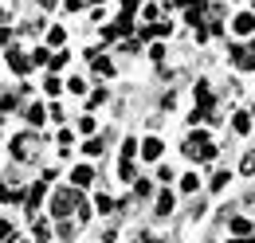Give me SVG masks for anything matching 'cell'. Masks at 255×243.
<instances>
[{
  "label": "cell",
  "instance_id": "e575fe53",
  "mask_svg": "<svg viewBox=\"0 0 255 243\" xmlns=\"http://www.w3.org/2000/svg\"><path fill=\"white\" fill-rule=\"evenodd\" d=\"M8 39H12V31H8L4 24H0V43H8Z\"/></svg>",
  "mask_w": 255,
  "mask_h": 243
},
{
  "label": "cell",
  "instance_id": "4fadbf2b",
  "mask_svg": "<svg viewBox=\"0 0 255 243\" xmlns=\"http://www.w3.org/2000/svg\"><path fill=\"white\" fill-rule=\"evenodd\" d=\"M24 114H28V122H32V125H43V114H47V110H43L39 102H32V106H28Z\"/></svg>",
  "mask_w": 255,
  "mask_h": 243
},
{
  "label": "cell",
  "instance_id": "ac0fdd59",
  "mask_svg": "<svg viewBox=\"0 0 255 243\" xmlns=\"http://www.w3.org/2000/svg\"><path fill=\"white\" fill-rule=\"evenodd\" d=\"M95 208H98V212H102V216H106V212H114L118 204H114V200H110V196L102 192V196H98V200H95Z\"/></svg>",
  "mask_w": 255,
  "mask_h": 243
},
{
  "label": "cell",
  "instance_id": "8d00e7d4",
  "mask_svg": "<svg viewBox=\"0 0 255 243\" xmlns=\"http://www.w3.org/2000/svg\"><path fill=\"white\" fill-rule=\"evenodd\" d=\"M39 4H43V8H55V0H39Z\"/></svg>",
  "mask_w": 255,
  "mask_h": 243
},
{
  "label": "cell",
  "instance_id": "ffe728a7",
  "mask_svg": "<svg viewBox=\"0 0 255 243\" xmlns=\"http://www.w3.org/2000/svg\"><path fill=\"white\" fill-rule=\"evenodd\" d=\"M83 153H87V157H98V153H102V137H91V141L83 145Z\"/></svg>",
  "mask_w": 255,
  "mask_h": 243
},
{
  "label": "cell",
  "instance_id": "74e56055",
  "mask_svg": "<svg viewBox=\"0 0 255 243\" xmlns=\"http://www.w3.org/2000/svg\"><path fill=\"white\" fill-rule=\"evenodd\" d=\"M224 243H255V240H224Z\"/></svg>",
  "mask_w": 255,
  "mask_h": 243
},
{
  "label": "cell",
  "instance_id": "9a60e30c",
  "mask_svg": "<svg viewBox=\"0 0 255 243\" xmlns=\"http://www.w3.org/2000/svg\"><path fill=\"white\" fill-rule=\"evenodd\" d=\"M118 177H122V181H133V161H129V157L118 161Z\"/></svg>",
  "mask_w": 255,
  "mask_h": 243
},
{
  "label": "cell",
  "instance_id": "5bb4252c",
  "mask_svg": "<svg viewBox=\"0 0 255 243\" xmlns=\"http://www.w3.org/2000/svg\"><path fill=\"white\" fill-rule=\"evenodd\" d=\"M232 129H236V133H248V129H252V114H236V118H232Z\"/></svg>",
  "mask_w": 255,
  "mask_h": 243
},
{
  "label": "cell",
  "instance_id": "1f68e13d",
  "mask_svg": "<svg viewBox=\"0 0 255 243\" xmlns=\"http://www.w3.org/2000/svg\"><path fill=\"white\" fill-rule=\"evenodd\" d=\"M137 8H141V0H122V12H129V16H133Z\"/></svg>",
  "mask_w": 255,
  "mask_h": 243
},
{
  "label": "cell",
  "instance_id": "d590c367",
  "mask_svg": "<svg viewBox=\"0 0 255 243\" xmlns=\"http://www.w3.org/2000/svg\"><path fill=\"white\" fill-rule=\"evenodd\" d=\"M8 196H12V192H8V184L0 181V200H8Z\"/></svg>",
  "mask_w": 255,
  "mask_h": 243
},
{
  "label": "cell",
  "instance_id": "836d02e7",
  "mask_svg": "<svg viewBox=\"0 0 255 243\" xmlns=\"http://www.w3.org/2000/svg\"><path fill=\"white\" fill-rule=\"evenodd\" d=\"M63 4H67V12H79V8L87 4V0H63Z\"/></svg>",
  "mask_w": 255,
  "mask_h": 243
},
{
  "label": "cell",
  "instance_id": "30bf717a",
  "mask_svg": "<svg viewBox=\"0 0 255 243\" xmlns=\"http://www.w3.org/2000/svg\"><path fill=\"white\" fill-rule=\"evenodd\" d=\"M91 67H95L98 79H110V75H114V63L106 59V55H95V59H91Z\"/></svg>",
  "mask_w": 255,
  "mask_h": 243
},
{
  "label": "cell",
  "instance_id": "d6986e66",
  "mask_svg": "<svg viewBox=\"0 0 255 243\" xmlns=\"http://www.w3.org/2000/svg\"><path fill=\"white\" fill-rule=\"evenodd\" d=\"M32 63H35V67H47V63H51L47 47H35V51H32Z\"/></svg>",
  "mask_w": 255,
  "mask_h": 243
},
{
  "label": "cell",
  "instance_id": "277c9868",
  "mask_svg": "<svg viewBox=\"0 0 255 243\" xmlns=\"http://www.w3.org/2000/svg\"><path fill=\"white\" fill-rule=\"evenodd\" d=\"M232 31L244 35V39L255 35V12H236V16H232Z\"/></svg>",
  "mask_w": 255,
  "mask_h": 243
},
{
  "label": "cell",
  "instance_id": "e0dca14e",
  "mask_svg": "<svg viewBox=\"0 0 255 243\" xmlns=\"http://www.w3.org/2000/svg\"><path fill=\"white\" fill-rule=\"evenodd\" d=\"M16 106H20V98H16V94L0 91V110H16Z\"/></svg>",
  "mask_w": 255,
  "mask_h": 243
},
{
  "label": "cell",
  "instance_id": "7a4b0ae2",
  "mask_svg": "<svg viewBox=\"0 0 255 243\" xmlns=\"http://www.w3.org/2000/svg\"><path fill=\"white\" fill-rule=\"evenodd\" d=\"M228 59L236 71H255V47L252 43H232L228 47Z\"/></svg>",
  "mask_w": 255,
  "mask_h": 243
},
{
  "label": "cell",
  "instance_id": "4316f807",
  "mask_svg": "<svg viewBox=\"0 0 255 243\" xmlns=\"http://www.w3.org/2000/svg\"><path fill=\"white\" fill-rule=\"evenodd\" d=\"M240 173H255V153H248V157L240 161Z\"/></svg>",
  "mask_w": 255,
  "mask_h": 243
},
{
  "label": "cell",
  "instance_id": "6da1fadb",
  "mask_svg": "<svg viewBox=\"0 0 255 243\" xmlns=\"http://www.w3.org/2000/svg\"><path fill=\"white\" fill-rule=\"evenodd\" d=\"M71 208H79V192H75V188H59V192L51 196V216H55V220H67Z\"/></svg>",
  "mask_w": 255,
  "mask_h": 243
},
{
  "label": "cell",
  "instance_id": "484cf974",
  "mask_svg": "<svg viewBox=\"0 0 255 243\" xmlns=\"http://www.w3.org/2000/svg\"><path fill=\"white\" fill-rule=\"evenodd\" d=\"M79 129H83V133H95V118H91V114H83V118H79Z\"/></svg>",
  "mask_w": 255,
  "mask_h": 243
},
{
  "label": "cell",
  "instance_id": "f35d334b",
  "mask_svg": "<svg viewBox=\"0 0 255 243\" xmlns=\"http://www.w3.org/2000/svg\"><path fill=\"white\" fill-rule=\"evenodd\" d=\"M87 4H102V0H87Z\"/></svg>",
  "mask_w": 255,
  "mask_h": 243
},
{
  "label": "cell",
  "instance_id": "7402d4cb",
  "mask_svg": "<svg viewBox=\"0 0 255 243\" xmlns=\"http://www.w3.org/2000/svg\"><path fill=\"white\" fill-rule=\"evenodd\" d=\"M67 59H71V55H67V51H59V55H51V63H47V67H51V71H63Z\"/></svg>",
  "mask_w": 255,
  "mask_h": 243
},
{
  "label": "cell",
  "instance_id": "44dd1931",
  "mask_svg": "<svg viewBox=\"0 0 255 243\" xmlns=\"http://www.w3.org/2000/svg\"><path fill=\"white\" fill-rule=\"evenodd\" d=\"M63 39H67V28H51V31H47V43H55V47H59Z\"/></svg>",
  "mask_w": 255,
  "mask_h": 243
},
{
  "label": "cell",
  "instance_id": "d6a6232c",
  "mask_svg": "<svg viewBox=\"0 0 255 243\" xmlns=\"http://www.w3.org/2000/svg\"><path fill=\"white\" fill-rule=\"evenodd\" d=\"M157 181H161V184H169V181H173V173H169V165H161V169H157Z\"/></svg>",
  "mask_w": 255,
  "mask_h": 243
},
{
  "label": "cell",
  "instance_id": "3957f363",
  "mask_svg": "<svg viewBox=\"0 0 255 243\" xmlns=\"http://www.w3.org/2000/svg\"><path fill=\"white\" fill-rule=\"evenodd\" d=\"M32 153H35V137L32 133L12 137V157H16V161H32Z\"/></svg>",
  "mask_w": 255,
  "mask_h": 243
},
{
  "label": "cell",
  "instance_id": "5b68a950",
  "mask_svg": "<svg viewBox=\"0 0 255 243\" xmlns=\"http://www.w3.org/2000/svg\"><path fill=\"white\" fill-rule=\"evenodd\" d=\"M8 67H12L16 75H28V71H32V55H24V51L8 47Z\"/></svg>",
  "mask_w": 255,
  "mask_h": 243
},
{
  "label": "cell",
  "instance_id": "83f0119b",
  "mask_svg": "<svg viewBox=\"0 0 255 243\" xmlns=\"http://www.w3.org/2000/svg\"><path fill=\"white\" fill-rule=\"evenodd\" d=\"M228 177H232V173H212V188H216V192H220L224 184H228Z\"/></svg>",
  "mask_w": 255,
  "mask_h": 243
},
{
  "label": "cell",
  "instance_id": "7c38bea8",
  "mask_svg": "<svg viewBox=\"0 0 255 243\" xmlns=\"http://www.w3.org/2000/svg\"><path fill=\"white\" fill-rule=\"evenodd\" d=\"M43 91L51 94V98H55V94H63V79H59V75H47V79H43Z\"/></svg>",
  "mask_w": 255,
  "mask_h": 243
},
{
  "label": "cell",
  "instance_id": "60d3db41",
  "mask_svg": "<svg viewBox=\"0 0 255 243\" xmlns=\"http://www.w3.org/2000/svg\"><path fill=\"white\" fill-rule=\"evenodd\" d=\"M252 114H255V110H252Z\"/></svg>",
  "mask_w": 255,
  "mask_h": 243
},
{
  "label": "cell",
  "instance_id": "cb8c5ba5",
  "mask_svg": "<svg viewBox=\"0 0 255 243\" xmlns=\"http://www.w3.org/2000/svg\"><path fill=\"white\" fill-rule=\"evenodd\" d=\"M12 236H16V228H12V224H8V220H0V240L8 243V240H12Z\"/></svg>",
  "mask_w": 255,
  "mask_h": 243
},
{
  "label": "cell",
  "instance_id": "f546056e",
  "mask_svg": "<svg viewBox=\"0 0 255 243\" xmlns=\"http://www.w3.org/2000/svg\"><path fill=\"white\" fill-rule=\"evenodd\" d=\"M67 91H71V94H83V91H87V83H83V79H71V83H67Z\"/></svg>",
  "mask_w": 255,
  "mask_h": 243
},
{
  "label": "cell",
  "instance_id": "ab89813d",
  "mask_svg": "<svg viewBox=\"0 0 255 243\" xmlns=\"http://www.w3.org/2000/svg\"><path fill=\"white\" fill-rule=\"evenodd\" d=\"M252 12H255V0H252Z\"/></svg>",
  "mask_w": 255,
  "mask_h": 243
},
{
  "label": "cell",
  "instance_id": "ba28073f",
  "mask_svg": "<svg viewBox=\"0 0 255 243\" xmlns=\"http://www.w3.org/2000/svg\"><path fill=\"white\" fill-rule=\"evenodd\" d=\"M196 106L212 114V106H216V98H212V87H208V83H196Z\"/></svg>",
  "mask_w": 255,
  "mask_h": 243
},
{
  "label": "cell",
  "instance_id": "f1b7e54d",
  "mask_svg": "<svg viewBox=\"0 0 255 243\" xmlns=\"http://www.w3.org/2000/svg\"><path fill=\"white\" fill-rule=\"evenodd\" d=\"M35 240H39V243L47 240V220H35Z\"/></svg>",
  "mask_w": 255,
  "mask_h": 243
},
{
  "label": "cell",
  "instance_id": "8992f818",
  "mask_svg": "<svg viewBox=\"0 0 255 243\" xmlns=\"http://www.w3.org/2000/svg\"><path fill=\"white\" fill-rule=\"evenodd\" d=\"M43 196H47V181H35L32 192H28V200H24V204H28V212H35V208L43 204Z\"/></svg>",
  "mask_w": 255,
  "mask_h": 243
},
{
  "label": "cell",
  "instance_id": "9c48e42d",
  "mask_svg": "<svg viewBox=\"0 0 255 243\" xmlns=\"http://www.w3.org/2000/svg\"><path fill=\"white\" fill-rule=\"evenodd\" d=\"M91 181H95V173H91V165H79V169L71 173V184H75V188H87Z\"/></svg>",
  "mask_w": 255,
  "mask_h": 243
},
{
  "label": "cell",
  "instance_id": "4dcf8cb0",
  "mask_svg": "<svg viewBox=\"0 0 255 243\" xmlns=\"http://www.w3.org/2000/svg\"><path fill=\"white\" fill-rule=\"evenodd\" d=\"M149 59H157V63L165 59V43H153V47H149Z\"/></svg>",
  "mask_w": 255,
  "mask_h": 243
},
{
  "label": "cell",
  "instance_id": "8fae6325",
  "mask_svg": "<svg viewBox=\"0 0 255 243\" xmlns=\"http://www.w3.org/2000/svg\"><path fill=\"white\" fill-rule=\"evenodd\" d=\"M173 212V192L169 188H161V196H157V216H169Z\"/></svg>",
  "mask_w": 255,
  "mask_h": 243
},
{
  "label": "cell",
  "instance_id": "2e32d148",
  "mask_svg": "<svg viewBox=\"0 0 255 243\" xmlns=\"http://www.w3.org/2000/svg\"><path fill=\"white\" fill-rule=\"evenodd\" d=\"M196 188H200L196 173H185V177H181V192H196Z\"/></svg>",
  "mask_w": 255,
  "mask_h": 243
},
{
  "label": "cell",
  "instance_id": "d4e9b609",
  "mask_svg": "<svg viewBox=\"0 0 255 243\" xmlns=\"http://www.w3.org/2000/svg\"><path fill=\"white\" fill-rule=\"evenodd\" d=\"M141 16H145V20L153 24V20H157V16H161V8H157V4H145V8H141Z\"/></svg>",
  "mask_w": 255,
  "mask_h": 243
},
{
  "label": "cell",
  "instance_id": "52a82bcc",
  "mask_svg": "<svg viewBox=\"0 0 255 243\" xmlns=\"http://www.w3.org/2000/svg\"><path fill=\"white\" fill-rule=\"evenodd\" d=\"M161 153H165V141H161V137H145V141H141V157L161 161Z\"/></svg>",
  "mask_w": 255,
  "mask_h": 243
},
{
  "label": "cell",
  "instance_id": "603a6c76",
  "mask_svg": "<svg viewBox=\"0 0 255 243\" xmlns=\"http://www.w3.org/2000/svg\"><path fill=\"white\" fill-rule=\"evenodd\" d=\"M232 232H236V236H248L252 224H248V220H232Z\"/></svg>",
  "mask_w": 255,
  "mask_h": 243
}]
</instances>
